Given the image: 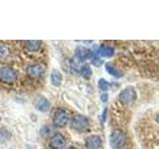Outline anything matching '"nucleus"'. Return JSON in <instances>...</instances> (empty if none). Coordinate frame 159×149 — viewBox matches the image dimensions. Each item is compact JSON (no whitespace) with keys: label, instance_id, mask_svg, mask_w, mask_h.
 I'll use <instances>...</instances> for the list:
<instances>
[{"label":"nucleus","instance_id":"obj_1","mask_svg":"<svg viewBox=\"0 0 159 149\" xmlns=\"http://www.w3.org/2000/svg\"><path fill=\"white\" fill-rule=\"evenodd\" d=\"M17 73L11 67L5 66L0 68V82L6 84H14L17 81Z\"/></svg>","mask_w":159,"mask_h":149},{"label":"nucleus","instance_id":"obj_2","mask_svg":"<svg viewBox=\"0 0 159 149\" xmlns=\"http://www.w3.org/2000/svg\"><path fill=\"white\" fill-rule=\"evenodd\" d=\"M89 127V122L86 116L81 115V114H77V115H75L73 117L72 128L74 130H76L78 132H84L88 130Z\"/></svg>","mask_w":159,"mask_h":149},{"label":"nucleus","instance_id":"obj_3","mask_svg":"<svg viewBox=\"0 0 159 149\" xmlns=\"http://www.w3.org/2000/svg\"><path fill=\"white\" fill-rule=\"evenodd\" d=\"M126 141V136L121 130L116 129V130H113L111 138H109V143H111V146L113 149H120Z\"/></svg>","mask_w":159,"mask_h":149},{"label":"nucleus","instance_id":"obj_4","mask_svg":"<svg viewBox=\"0 0 159 149\" xmlns=\"http://www.w3.org/2000/svg\"><path fill=\"white\" fill-rule=\"evenodd\" d=\"M70 115L69 113L64 109H59L55 112L53 116V123L57 127H65L69 123Z\"/></svg>","mask_w":159,"mask_h":149},{"label":"nucleus","instance_id":"obj_5","mask_svg":"<svg viewBox=\"0 0 159 149\" xmlns=\"http://www.w3.org/2000/svg\"><path fill=\"white\" fill-rule=\"evenodd\" d=\"M137 94L135 89L128 87L119 93V101L124 104H130L136 101Z\"/></svg>","mask_w":159,"mask_h":149},{"label":"nucleus","instance_id":"obj_6","mask_svg":"<svg viewBox=\"0 0 159 149\" xmlns=\"http://www.w3.org/2000/svg\"><path fill=\"white\" fill-rule=\"evenodd\" d=\"M26 74L32 79L41 78L45 74V67L40 63H35L29 65L26 69Z\"/></svg>","mask_w":159,"mask_h":149},{"label":"nucleus","instance_id":"obj_7","mask_svg":"<svg viewBox=\"0 0 159 149\" xmlns=\"http://www.w3.org/2000/svg\"><path fill=\"white\" fill-rule=\"evenodd\" d=\"M49 145L52 149H62L66 145V138L61 133H56L50 139Z\"/></svg>","mask_w":159,"mask_h":149},{"label":"nucleus","instance_id":"obj_8","mask_svg":"<svg viewBox=\"0 0 159 149\" xmlns=\"http://www.w3.org/2000/svg\"><path fill=\"white\" fill-rule=\"evenodd\" d=\"M34 106L41 112H47L50 109V102L45 97H38L34 101Z\"/></svg>","mask_w":159,"mask_h":149},{"label":"nucleus","instance_id":"obj_9","mask_svg":"<svg viewBox=\"0 0 159 149\" xmlns=\"http://www.w3.org/2000/svg\"><path fill=\"white\" fill-rule=\"evenodd\" d=\"M102 139L98 135H91L86 140L87 149H101L102 147Z\"/></svg>","mask_w":159,"mask_h":149},{"label":"nucleus","instance_id":"obj_10","mask_svg":"<svg viewBox=\"0 0 159 149\" xmlns=\"http://www.w3.org/2000/svg\"><path fill=\"white\" fill-rule=\"evenodd\" d=\"M42 44V41L40 40H29V41L25 42L24 46L28 53H36L41 49Z\"/></svg>","mask_w":159,"mask_h":149},{"label":"nucleus","instance_id":"obj_11","mask_svg":"<svg viewBox=\"0 0 159 149\" xmlns=\"http://www.w3.org/2000/svg\"><path fill=\"white\" fill-rule=\"evenodd\" d=\"M77 56L78 58L81 60V61H84V60H89L91 59L93 60V53L84 47H78L77 48Z\"/></svg>","mask_w":159,"mask_h":149},{"label":"nucleus","instance_id":"obj_12","mask_svg":"<svg viewBox=\"0 0 159 149\" xmlns=\"http://www.w3.org/2000/svg\"><path fill=\"white\" fill-rule=\"evenodd\" d=\"M51 84H53L54 87H60L63 83V76L62 74L60 73L57 70H54L51 73Z\"/></svg>","mask_w":159,"mask_h":149},{"label":"nucleus","instance_id":"obj_13","mask_svg":"<svg viewBox=\"0 0 159 149\" xmlns=\"http://www.w3.org/2000/svg\"><path fill=\"white\" fill-rule=\"evenodd\" d=\"M114 50L108 46H101L98 50V55L103 58H111L113 56Z\"/></svg>","mask_w":159,"mask_h":149},{"label":"nucleus","instance_id":"obj_14","mask_svg":"<svg viewBox=\"0 0 159 149\" xmlns=\"http://www.w3.org/2000/svg\"><path fill=\"white\" fill-rule=\"evenodd\" d=\"M11 54V49L6 44H0V61H6L10 57Z\"/></svg>","mask_w":159,"mask_h":149},{"label":"nucleus","instance_id":"obj_15","mask_svg":"<svg viewBox=\"0 0 159 149\" xmlns=\"http://www.w3.org/2000/svg\"><path fill=\"white\" fill-rule=\"evenodd\" d=\"M106 70H107V72L109 74H111V76L114 77V78H121V77L123 76L122 72H120V71H119V70H117L116 68L112 67L111 65H109V64H107V65H106Z\"/></svg>","mask_w":159,"mask_h":149},{"label":"nucleus","instance_id":"obj_16","mask_svg":"<svg viewBox=\"0 0 159 149\" xmlns=\"http://www.w3.org/2000/svg\"><path fill=\"white\" fill-rule=\"evenodd\" d=\"M80 73H81V74L83 76V78H84L86 79H91L92 77V69L89 68V66H88V65H84V66H83L81 68V71H80Z\"/></svg>","mask_w":159,"mask_h":149},{"label":"nucleus","instance_id":"obj_17","mask_svg":"<svg viewBox=\"0 0 159 149\" xmlns=\"http://www.w3.org/2000/svg\"><path fill=\"white\" fill-rule=\"evenodd\" d=\"M98 87L102 91L106 92V91H108L109 88H111V84H109L107 81H106L104 79H101L98 81Z\"/></svg>","mask_w":159,"mask_h":149},{"label":"nucleus","instance_id":"obj_18","mask_svg":"<svg viewBox=\"0 0 159 149\" xmlns=\"http://www.w3.org/2000/svg\"><path fill=\"white\" fill-rule=\"evenodd\" d=\"M92 62L93 64L94 65V66H97V67H99L102 64V61L101 59H98V58H96V57H93V60H92Z\"/></svg>","mask_w":159,"mask_h":149},{"label":"nucleus","instance_id":"obj_19","mask_svg":"<svg viewBox=\"0 0 159 149\" xmlns=\"http://www.w3.org/2000/svg\"><path fill=\"white\" fill-rule=\"evenodd\" d=\"M107 98H108V96H107V93H103V94H102V96H101V99L102 101V102H106L107 101Z\"/></svg>","mask_w":159,"mask_h":149},{"label":"nucleus","instance_id":"obj_20","mask_svg":"<svg viewBox=\"0 0 159 149\" xmlns=\"http://www.w3.org/2000/svg\"><path fill=\"white\" fill-rule=\"evenodd\" d=\"M156 121H157V122L159 123V114H158V115L156 116Z\"/></svg>","mask_w":159,"mask_h":149},{"label":"nucleus","instance_id":"obj_21","mask_svg":"<svg viewBox=\"0 0 159 149\" xmlns=\"http://www.w3.org/2000/svg\"><path fill=\"white\" fill-rule=\"evenodd\" d=\"M68 149H78V148H76V147H74V146H71V147H69Z\"/></svg>","mask_w":159,"mask_h":149},{"label":"nucleus","instance_id":"obj_22","mask_svg":"<svg viewBox=\"0 0 159 149\" xmlns=\"http://www.w3.org/2000/svg\"><path fill=\"white\" fill-rule=\"evenodd\" d=\"M0 120H1V117H0Z\"/></svg>","mask_w":159,"mask_h":149}]
</instances>
